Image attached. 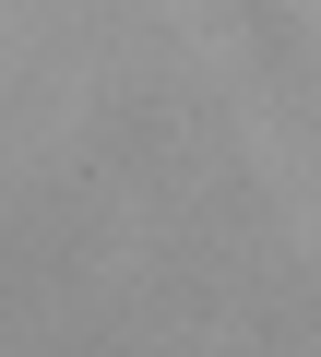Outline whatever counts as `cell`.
Masks as SVG:
<instances>
[]
</instances>
